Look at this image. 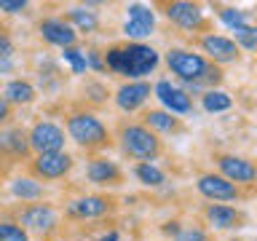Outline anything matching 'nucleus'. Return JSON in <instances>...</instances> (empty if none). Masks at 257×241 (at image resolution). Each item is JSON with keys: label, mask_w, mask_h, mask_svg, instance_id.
Segmentation results:
<instances>
[{"label": "nucleus", "mask_w": 257, "mask_h": 241, "mask_svg": "<svg viewBox=\"0 0 257 241\" xmlns=\"http://www.w3.org/2000/svg\"><path fill=\"white\" fill-rule=\"evenodd\" d=\"M164 67L185 86V94H204L212 88H220L225 80V70L204 59L198 51L188 46H172L164 54Z\"/></svg>", "instance_id": "nucleus-1"}, {"label": "nucleus", "mask_w": 257, "mask_h": 241, "mask_svg": "<svg viewBox=\"0 0 257 241\" xmlns=\"http://www.w3.org/2000/svg\"><path fill=\"white\" fill-rule=\"evenodd\" d=\"M62 129L86 156H102L112 150V132L102 120L99 112L83 107L80 102H70L62 112Z\"/></svg>", "instance_id": "nucleus-2"}, {"label": "nucleus", "mask_w": 257, "mask_h": 241, "mask_svg": "<svg viewBox=\"0 0 257 241\" xmlns=\"http://www.w3.org/2000/svg\"><path fill=\"white\" fill-rule=\"evenodd\" d=\"M102 56L104 70L123 80H145V75L156 72L161 64V54L156 48L137 40H115L102 48Z\"/></svg>", "instance_id": "nucleus-3"}, {"label": "nucleus", "mask_w": 257, "mask_h": 241, "mask_svg": "<svg viewBox=\"0 0 257 241\" xmlns=\"http://www.w3.org/2000/svg\"><path fill=\"white\" fill-rule=\"evenodd\" d=\"M112 132V148L120 150V156L134 164H156L166 156V142L158 134H153L148 126H142L137 118H118Z\"/></svg>", "instance_id": "nucleus-4"}, {"label": "nucleus", "mask_w": 257, "mask_h": 241, "mask_svg": "<svg viewBox=\"0 0 257 241\" xmlns=\"http://www.w3.org/2000/svg\"><path fill=\"white\" fill-rule=\"evenodd\" d=\"M3 217L22 225L24 233L35 241H56V236L62 233V222H64L59 214V206L46 198L30 201V204H16L11 209H6Z\"/></svg>", "instance_id": "nucleus-5"}, {"label": "nucleus", "mask_w": 257, "mask_h": 241, "mask_svg": "<svg viewBox=\"0 0 257 241\" xmlns=\"http://www.w3.org/2000/svg\"><path fill=\"white\" fill-rule=\"evenodd\" d=\"M153 11H161L172 27H177L180 32H188L190 38L214 32V24L206 16L201 3H190V0H158V3H153Z\"/></svg>", "instance_id": "nucleus-6"}, {"label": "nucleus", "mask_w": 257, "mask_h": 241, "mask_svg": "<svg viewBox=\"0 0 257 241\" xmlns=\"http://www.w3.org/2000/svg\"><path fill=\"white\" fill-rule=\"evenodd\" d=\"M118 209H120V198L115 193L96 190V193H83V196L64 201L59 206V214L67 222H94V220L112 217Z\"/></svg>", "instance_id": "nucleus-7"}, {"label": "nucleus", "mask_w": 257, "mask_h": 241, "mask_svg": "<svg viewBox=\"0 0 257 241\" xmlns=\"http://www.w3.org/2000/svg\"><path fill=\"white\" fill-rule=\"evenodd\" d=\"M72 169H75V156L70 150H56V153L30 156V161L24 164V174H30L40 185H51V182L64 180Z\"/></svg>", "instance_id": "nucleus-8"}, {"label": "nucleus", "mask_w": 257, "mask_h": 241, "mask_svg": "<svg viewBox=\"0 0 257 241\" xmlns=\"http://www.w3.org/2000/svg\"><path fill=\"white\" fill-rule=\"evenodd\" d=\"M30 145H27V129L19 124H11L0 129V180L11 177L19 166L30 161Z\"/></svg>", "instance_id": "nucleus-9"}, {"label": "nucleus", "mask_w": 257, "mask_h": 241, "mask_svg": "<svg viewBox=\"0 0 257 241\" xmlns=\"http://www.w3.org/2000/svg\"><path fill=\"white\" fill-rule=\"evenodd\" d=\"M196 190L209 204H238V201H249L254 196V190L238 188V185H233L230 180H225L222 174L212 172V169L196 177Z\"/></svg>", "instance_id": "nucleus-10"}, {"label": "nucleus", "mask_w": 257, "mask_h": 241, "mask_svg": "<svg viewBox=\"0 0 257 241\" xmlns=\"http://www.w3.org/2000/svg\"><path fill=\"white\" fill-rule=\"evenodd\" d=\"M209 161H212V172L222 174L225 180H230L238 188L254 190V180H257V169L246 156H238L233 150H212L209 153Z\"/></svg>", "instance_id": "nucleus-11"}, {"label": "nucleus", "mask_w": 257, "mask_h": 241, "mask_svg": "<svg viewBox=\"0 0 257 241\" xmlns=\"http://www.w3.org/2000/svg\"><path fill=\"white\" fill-rule=\"evenodd\" d=\"M193 51H198L204 59H209L217 67H225V64H238L244 59V51L233 43L230 35H220V32H206V35L190 38Z\"/></svg>", "instance_id": "nucleus-12"}, {"label": "nucleus", "mask_w": 257, "mask_h": 241, "mask_svg": "<svg viewBox=\"0 0 257 241\" xmlns=\"http://www.w3.org/2000/svg\"><path fill=\"white\" fill-rule=\"evenodd\" d=\"M201 220H204V228L209 230H222V233H236L244 230L249 225V212L244 206H233V204H209L204 201L201 204Z\"/></svg>", "instance_id": "nucleus-13"}, {"label": "nucleus", "mask_w": 257, "mask_h": 241, "mask_svg": "<svg viewBox=\"0 0 257 241\" xmlns=\"http://www.w3.org/2000/svg\"><path fill=\"white\" fill-rule=\"evenodd\" d=\"M86 180L94 185L96 190L115 193L126 185V172L118 161H112L107 153L102 156H86Z\"/></svg>", "instance_id": "nucleus-14"}, {"label": "nucleus", "mask_w": 257, "mask_h": 241, "mask_svg": "<svg viewBox=\"0 0 257 241\" xmlns=\"http://www.w3.org/2000/svg\"><path fill=\"white\" fill-rule=\"evenodd\" d=\"M27 145L30 153H56V150H67V134H64L62 124H56L51 118H38L32 120V126L27 129Z\"/></svg>", "instance_id": "nucleus-15"}, {"label": "nucleus", "mask_w": 257, "mask_h": 241, "mask_svg": "<svg viewBox=\"0 0 257 241\" xmlns=\"http://www.w3.org/2000/svg\"><path fill=\"white\" fill-rule=\"evenodd\" d=\"M35 32H38V38L43 40L46 46H56V48H62V51H64V48H72V46L80 43L78 32L62 19V14L38 16V19H35Z\"/></svg>", "instance_id": "nucleus-16"}, {"label": "nucleus", "mask_w": 257, "mask_h": 241, "mask_svg": "<svg viewBox=\"0 0 257 241\" xmlns=\"http://www.w3.org/2000/svg\"><path fill=\"white\" fill-rule=\"evenodd\" d=\"M153 94V83L148 78L145 80H123L115 91H112V102L120 112L132 115V112H140L142 107H148Z\"/></svg>", "instance_id": "nucleus-17"}, {"label": "nucleus", "mask_w": 257, "mask_h": 241, "mask_svg": "<svg viewBox=\"0 0 257 241\" xmlns=\"http://www.w3.org/2000/svg\"><path fill=\"white\" fill-rule=\"evenodd\" d=\"M137 120H140L142 126H148L153 134H158L161 140H164V137H180V134L188 132L185 118L174 115V112H169L164 107H142Z\"/></svg>", "instance_id": "nucleus-18"}, {"label": "nucleus", "mask_w": 257, "mask_h": 241, "mask_svg": "<svg viewBox=\"0 0 257 241\" xmlns=\"http://www.w3.org/2000/svg\"><path fill=\"white\" fill-rule=\"evenodd\" d=\"M126 11H128V22L123 24V35L126 40L142 43L156 30V11H153V6H145V3H128Z\"/></svg>", "instance_id": "nucleus-19"}, {"label": "nucleus", "mask_w": 257, "mask_h": 241, "mask_svg": "<svg viewBox=\"0 0 257 241\" xmlns=\"http://www.w3.org/2000/svg\"><path fill=\"white\" fill-rule=\"evenodd\" d=\"M153 94L161 99V104H164V110L174 112V115H188V112H193V107H196V102H193V96L185 94L182 86H174L172 80H158L156 86H153Z\"/></svg>", "instance_id": "nucleus-20"}, {"label": "nucleus", "mask_w": 257, "mask_h": 241, "mask_svg": "<svg viewBox=\"0 0 257 241\" xmlns=\"http://www.w3.org/2000/svg\"><path fill=\"white\" fill-rule=\"evenodd\" d=\"M62 19L78 32V38L80 35H94V32L102 30L99 11H94V6H72L67 11H62Z\"/></svg>", "instance_id": "nucleus-21"}, {"label": "nucleus", "mask_w": 257, "mask_h": 241, "mask_svg": "<svg viewBox=\"0 0 257 241\" xmlns=\"http://www.w3.org/2000/svg\"><path fill=\"white\" fill-rule=\"evenodd\" d=\"M0 91H3L6 102L11 104L14 110H16V107H30V104L38 99V86L32 83L30 78H24V75L6 80V86L0 88Z\"/></svg>", "instance_id": "nucleus-22"}, {"label": "nucleus", "mask_w": 257, "mask_h": 241, "mask_svg": "<svg viewBox=\"0 0 257 241\" xmlns=\"http://www.w3.org/2000/svg\"><path fill=\"white\" fill-rule=\"evenodd\" d=\"M8 193L16 198V204H30V201H43L46 198V185L32 180L30 174H14L8 177Z\"/></svg>", "instance_id": "nucleus-23"}, {"label": "nucleus", "mask_w": 257, "mask_h": 241, "mask_svg": "<svg viewBox=\"0 0 257 241\" xmlns=\"http://www.w3.org/2000/svg\"><path fill=\"white\" fill-rule=\"evenodd\" d=\"M80 86H83V96L75 99V102H80L83 107L96 112L99 107H104V104L110 102V88H107V83H104L102 78H83Z\"/></svg>", "instance_id": "nucleus-24"}, {"label": "nucleus", "mask_w": 257, "mask_h": 241, "mask_svg": "<svg viewBox=\"0 0 257 241\" xmlns=\"http://www.w3.org/2000/svg\"><path fill=\"white\" fill-rule=\"evenodd\" d=\"M132 172L137 177V182H142L145 188H161L166 182V174L161 172L156 164H134Z\"/></svg>", "instance_id": "nucleus-25"}, {"label": "nucleus", "mask_w": 257, "mask_h": 241, "mask_svg": "<svg viewBox=\"0 0 257 241\" xmlns=\"http://www.w3.org/2000/svg\"><path fill=\"white\" fill-rule=\"evenodd\" d=\"M172 241H217L214 233L196 222H182V228L172 236Z\"/></svg>", "instance_id": "nucleus-26"}, {"label": "nucleus", "mask_w": 257, "mask_h": 241, "mask_svg": "<svg viewBox=\"0 0 257 241\" xmlns=\"http://www.w3.org/2000/svg\"><path fill=\"white\" fill-rule=\"evenodd\" d=\"M233 35H230V40L236 43L241 51H254L257 48V27L254 24H241V27H236V30H230Z\"/></svg>", "instance_id": "nucleus-27"}, {"label": "nucleus", "mask_w": 257, "mask_h": 241, "mask_svg": "<svg viewBox=\"0 0 257 241\" xmlns=\"http://www.w3.org/2000/svg\"><path fill=\"white\" fill-rule=\"evenodd\" d=\"M230 104H233V99L225 91H220V88H212V91L201 94V107L206 112H222V110H228Z\"/></svg>", "instance_id": "nucleus-28"}, {"label": "nucleus", "mask_w": 257, "mask_h": 241, "mask_svg": "<svg viewBox=\"0 0 257 241\" xmlns=\"http://www.w3.org/2000/svg\"><path fill=\"white\" fill-rule=\"evenodd\" d=\"M212 11L217 14V19H222L230 30H236V27H241V24H246V14H244V11H238V8H233V6L214 3V6H212Z\"/></svg>", "instance_id": "nucleus-29"}, {"label": "nucleus", "mask_w": 257, "mask_h": 241, "mask_svg": "<svg viewBox=\"0 0 257 241\" xmlns=\"http://www.w3.org/2000/svg\"><path fill=\"white\" fill-rule=\"evenodd\" d=\"M83 59H86V70L91 67L94 72H99V75H107V70H104L102 46H96V43H88V46L83 48Z\"/></svg>", "instance_id": "nucleus-30"}, {"label": "nucleus", "mask_w": 257, "mask_h": 241, "mask_svg": "<svg viewBox=\"0 0 257 241\" xmlns=\"http://www.w3.org/2000/svg\"><path fill=\"white\" fill-rule=\"evenodd\" d=\"M0 241H30L22 225H16L8 217H0Z\"/></svg>", "instance_id": "nucleus-31"}, {"label": "nucleus", "mask_w": 257, "mask_h": 241, "mask_svg": "<svg viewBox=\"0 0 257 241\" xmlns=\"http://www.w3.org/2000/svg\"><path fill=\"white\" fill-rule=\"evenodd\" d=\"M16 54V43H14V35L6 24H0V59H11Z\"/></svg>", "instance_id": "nucleus-32"}, {"label": "nucleus", "mask_w": 257, "mask_h": 241, "mask_svg": "<svg viewBox=\"0 0 257 241\" xmlns=\"http://www.w3.org/2000/svg\"><path fill=\"white\" fill-rule=\"evenodd\" d=\"M64 59H67L72 64V72L75 75H80V72H86V59H83V51H80L78 46H72V48H64Z\"/></svg>", "instance_id": "nucleus-33"}, {"label": "nucleus", "mask_w": 257, "mask_h": 241, "mask_svg": "<svg viewBox=\"0 0 257 241\" xmlns=\"http://www.w3.org/2000/svg\"><path fill=\"white\" fill-rule=\"evenodd\" d=\"M14 118H16V110H14L11 104L6 102V96H3V91H0V129L11 126V124H14Z\"/></svg>", "instance_id": "nucleus-34"}, {"label": "nucleus", "mask_w": 257, "mask_h": 241, "mask_svg": "<svg viewBox=\"0 0 257 241\" xmlns=\"http://www.w3.org/2000/svg\"><path fill=\"white\" fill-rule=\"evenodd\" d=\"M0 11L3 14H27L30 3H24V0H0Z\"/></svg>", "instance_id": "nucleus-35"}]
</instances>
